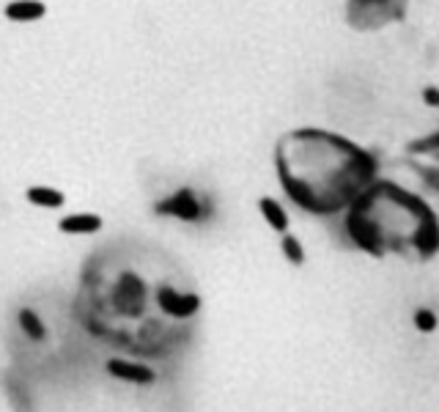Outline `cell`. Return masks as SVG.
<instances>
[{
	"label": "cell",
	"mask_w": 439,
	"mask_h": 412,
	"mask_svg": "<svg viewBox=\"0 0 439 412\" xmlns=\"http://www.w3.org/2000/svg\"><path fill=\"white\" fill-rule=\"evenodd\" d=\"M154 302H157V305H160V311H162V313H168L171 319H190V316L201 308L198 294L176 291V286H171V283L157 286V291H154Z\"/></svg>",
	"instance_id": "obj_1"
},
{
	"label": "cell",
	"mask_w": 439,
	"mask_h": 412,
	"mask_svg": "<svg viewBox=\"0 0 439 412\" xmlns=\"http://www.w3.org/2000/svg\"><path fill=\"white\" fill-rule=\"evenodd\" d=\"M107 371L116 380H124V382H132V385H151L157 380L154 369L140 366V363H129V360H121V358H110L107 360Z\"/></svg>",
	"instance_id": "obj_2"
},
{
	"label": "cell",
	"mask_w": 439,
	"mask_h": 412,
	"mask_svg": "<svg viewBox=\"0 0 439 412\" xmlns=\"http://www.w3.org/2000/svg\"><path fill=\"white\" fill-rule=\"evenodd\" d=\"M157 209H160V212H168V214H176V217H182V220H198V217H201V201H198L190 190H182V193L171 196L168 201H162Z\"/></svg>",
	"instance_id": "obj_3"
},
{
	"label": "cell",
	"mask_w": 439,
	"mask_h": 412,
	"mask_svg": "<svg viewBox=\"0 0 439 412\" xmlns=\"http://www.w3.org/2000/svg\"><path fill=\"white\" fill-rule=\"evenodd\" d=\"M58 228L63 234H74V236H85V234H96L102 228V217L91 214V212H80V214H66Z\"/></svg>",
	"instance_id": "obj_4"
},
{
	"label": "cell",
	"mask_w": 439,
	"mask_h": 412,
	"mask_svg": "<svg viewBox=\"0 0 439 412\" xmlns=\"http://www.w3.org/2000/svg\"><path fill=\"white\" fill-rule=\"evenodd\" d=\"M258 212H261V217L266 220V225L272 228V231H277V234H288V214H286V209L280 206V201H275V198H261L258 201Z\"/></svg>",
	"instance_id": "obj_5"
},
{
	"label": "cell",
	"mask_w": 439,
	"mask_h": 412,
	"mask_svg": "<svg viewBox=\"0 0 439 412\" xmlns=\"http://www.w3.org/2000/svg\"><path fill=\"white\" fill-rule=\"evenodd\" d=\"M25 198L33 206H41V209H61L63 201H66V196H63L61 190L47 187V185H33V187H28Z\"/></svg>",
	"instance_id": "obj_6"
},
{
	"label": "cell",
	"mask_w": 439,
	"mask_h": 412,
	"mask_svg": "<svg viewBox=\"0 0 439 412\" xmlns=\"http://www.w3.org/2000/svg\"><path fill=\"white\" fill-rule=\"evenodd\" d=\"M17 325H19V330L33 341V344H41L44 338H47V327H44V322L39 319V313L36 311H30V308H19L17 311Z\"/></svg>",
	"instance_id": "obj_7"
},
{
	"label": "cell",
	"mask_w": 439,
	"mask_h": 412,
	"mask_svg": "<svg viewBox=\"0 0 439 412\" xmlns=\"http://www.w3.org/2000/svg\"><path fill=\"white\" fill-rule=\"evenodd\" d=\"M47 14V6H41V3H8L6 6V17L8 19H39V17H44Z\"/></svg>",
	"instance_id": "obj_8"
},
{
	"label": "cell",
	"mask_w": 439,
	"mask_h": 412,
	"mask_svg": "<svg viewBox=\"0 0 439 412\" xmlns=\"http://www.w3.org/2000/svg\"><path fill=\"white\" fill-rule=\"evenodd\" d=\"M280 250H283V256L288 258V264H294V267H302V264H305V247H302V242H299L297 236L283 234V236H280Z\"/></svg>",
	"instance_id": "obj_9"
},
{
	"label": "cell",
	"mask_w": 439,
	"mask_h": 412,
	"mask_svg": "<svg viewBox=\"0 0 439 412\" xmlns=\"http://www.w3.org/2000/svg\"><path fill=\"white\" fill-rule=\"evenodd\" d=\"M412 322H415V327H418V333H434L439 325L437 313L431 311V308H418L415 311V316H412Z\"/></svg>",
	"instance_id": "obj_10"
},
{
	"label": "cell",
	"mask_w": 439,
	"mask_h": 412,
	"mask_svg": "<svg viewBox=\"0 0 439 412\" xmlns=\"http://www.w3.org/2000/svg\"><path fill=\"white\" fill-rule=\"evenodd\" d=\"M423 102H426L429 107H439V88L437 85H426V88H423Z\"/></svg>",
	"instance_id": "obj_11"
}]
</instances>
